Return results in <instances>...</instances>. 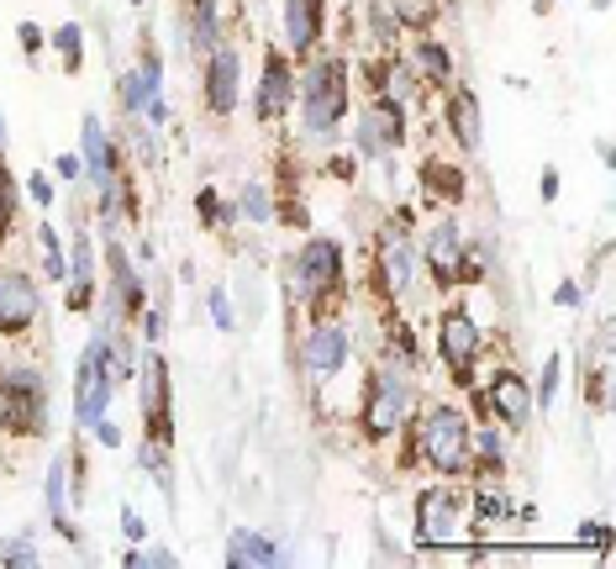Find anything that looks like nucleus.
Masks as SVG:
<instances>
[{
    "instance_id": "nucleus-22",
    "label": "nucleus",
    "mask_w": 616,
    "mask_h": 569,
    "mask_svg": "<svg viewBox=\"0 0 616 569\" xmlns=\"http://www.w3.org/2000/svg\"><path fill=\"white\" fill-rule=\"evenodd\" d=\"M422 180H427V190H433L438 201H453V206H459V201L470 195V185H464V169H453L448 158H427V164H422Z\"/></svg>"
},
{
    "instance_id": "nucleus-34",
    "label": "nucleus",
    "mask_w": 616,
    "mask_h": 569,
    "mask_svg": "<svg viewBox=\"0 0 616 569\" xmlns=\"http://www.w3.org/2000/svg\"><path fill=\"white\" fill-rule=\"evenodd\" d=\"M196 211L205 216V227H222L216 216H222V201H216V190H201V201H196Z\"/></svg>"
},
{
    "instance_id": "nucleus-1",
    "label": "nucleus",
    "mask_w": 616,
    "mask_h": 569,
    "mask_svg": "<svg viewBox=\"0 0 616 569\" xmlns=\"http://www.w3.org/2000/svg\"><path fill=\"white\" fill-rule=\"evenodd\" d=\"M337 285H343V248L332 238H311L291 270V291L306 300L311 317L322 322L327 311H332V300H337Z\"/></svg>"
},
{
    "instance_id": "nucleus-40",
    "label": "nucleus",
    "mask_w": 616,
    "mask_h": 569,
    "mask_svg": "<svg viewBox=\"0 0 616 569\" xmlns=\"http://www.w3.org/2000/svg\"><path fill=\"white\" fill-rule=\"evenodd\" d=\"M22 48H27V54H37V48H43V32L32 27V22H27V27H22Z\"/></svg>"
},
{
    "instance_id": "nucleus-44",
    "label": "nucleus",
    "mask_w": 616,
    "mask_h": 569,
    "mask_svg": "<svg viewBox=\"0 0 616 569\" xmlns=\"http://www.w3.org/2000/svg\"><path fill=\"white\" fill-rule=\"evenodd\" d=\"M0 149H5V111H0Z\"/></svg>"
},
{
    "instance_id": "nucleus-37",
    "label": "nucleus",
    "mask_w": 616,
    "mask_h": 569,
    "mask_svg": "<svg viewBox=\"0 0 616 569\" xmlns=\"http://www.w3.org/2000/svg\"><path fill=\"white\" fill-rule=\"evenodd\" d=\"M54 169H59L63 180H80V175H85V164H80L74 153H59V164H54Z\"/></svg>"
},
{
    "instance_id": "nucleus-20",
    "label": "nucleus",
    "mask_w": 616,
    "mask_h": 569,
    "mask_svg": "<svg viewBox=\"0 0 616 569\" xmlns=\"http://www.w3.org/2000/svg\"><path fill=\"white\" fill-rule=\"evenodd\" d=\"M448 127H453V138H459V149L474 153L479 143H485V117H479V100H474V91H459L448 95Z\"/></svg>"
},
{
    "instance_id": "nucleus-2",
    "label": "nucleus",
    "mask_w": 616,
    "mask_h": 569,
    "mask_svg": "<svg viewBox=\"0 0 616 569\" xmlns=\"http://www.w3.org/2000/svg\"><path fill=\"white\" fill-rule=\"evenodd\" d=\"M48 427V380L37 369H0V432L37 438Z\"/></svg>"
},
{
    "instance_id": "nucleus-11",
    "label": "nucleus",
    "mask_w": 616,
    "mask_h": 569,
    "mask_svg": "<svg viewBox=\"0 0 616 569\" xmlns=\"http://www.w3.org/2000/svg\"><path fill=\"white\" fill-rule=\"evenodd\" d=\"M237 95H242V54L227 48V43H216V48L205 54V106H211L216 117H227L237 106Z\"/></svg>"
},
{
    "instance_id": "nucleus-24",
    "label": "nucleus",
    "mask_w": 616,
    "mask_h": 569,
    "mask_svg": "<svg viewBox=\"0 0 616 569\" xmlns=\"http://www.w3.org/2000/svg\"><path fill=\"white\" fill-rule=\"evenodd\" d=\"M190 11V43H196V54H211L216 43H222V27H216V5L211 0H185Z\"/></svg>"
},
{
    "instance_id": "nucleus-28",
    "label": "nucleus",
    "mask_w": 616,
    "mask_h": 569,
    "mask_svg": "<svg viewBox=\"0 0 616 569\" xmlns=\"http://www.w3.org/2000/svg\"><path fill=\"white\" fill-rule=\"evenodd\" d=\"M37 248H43V274H48V280H63V274H69V259H63L54 227H37Z\"/></svg>"
},
{
    "instance_id": "nucleus-25",
    "label": "nucleus",
    "mask_w": 616,
    "mask_h": 569,
    "mask_svg": "<svg viewBox=\"0 0 616 569\" xmlns=\"http://www.w3.org/2000/svg\"><path fill=\"white\" fill-rule=\"evenodd\" d=\"M411 69H422L433 85H453V59H448L442 43H422V48L411 54Z\"/></svg>"
},
{
    "instance_id": "nucleus-5",
    "label": "nucleus",
    "mask_w": 616,
    "mask_h": 569,
    "mask_svg": "<svg viewBox=\"0 0 616 569\" xmlns=\"http://www.w3.org/2000/svg\"><path fill=\"white\" fill-rule=\"evenodd\" d=\"M422 453L433 459L438 475H464L470 470V417L459 406H433L422 422Z\"/></svg>"
},
{
    "instance_id": "nucleus-17",
    "label": "nucleus",
    "mask_w": 616,
    "mask_h": 569,
    "mask_svg": "<svg viewBox=\"0 0 616 569\" xmlns=\"http://www.w3.org/2000/svg\"><path fill=\"white\" fill-rule=\"evenodd\" d=\"M291 100H295L291 59H285V54H269V59H264V80H259V100H253V117H259V121H280Z\"/></svg>"
},
{
    "instance_id": "nucleus-29",
    "label": "nucleus",
    "mask_w": 616,
    "mask_h": 569,
    "mask_svg": "<svg viewBox=\"0 0 616 569\" xmlns=\"http://www.w3.org/2000/svg\"><path fill=\"white\" fill-rule=\"evenodd\" d=\"M54 48L63 54V63H69V69H80V59H85V32L69 22V27L54 32Z\"/></svg>"
},
{
    "instance_id": "nucleus-32",
    "label": "nucleus",
    "mask_w": 616,
    "mask_h": 569,
    "mask_svg": "<svg viewBox=\"0 0 616 569\" xmlns=\"http://www.w3.org/2000/svg\"><path fill=\"white\" fill-rule=\"evenodd\" d=\"M558 369H564V364H558V359H548V364H543V380H537V406H543V412L554 406V395H558Z\"/></svg>"
},
{
    "instance_id": "nucleus-26",
    "label": "nucleus",
    "mask_w": 616,
    "mask_h": 569,
    "mask_svg": "<svg viewBox=\"0 0 616 569\" xmlns=\"http://www.w3.org/2000/svg\"><path fill=\"white\" fill-rule=\"evenodd\" d=\"M438 5L442 0H390V11H395V22L401 27H433V16H438Z\"/></svg>"
},
{
    "instance_id": "nucleus-27",
    "label": "nucleus",
    "mask_w": 616,
    "mask_h": 569,
    "mask_svg": "<svg viewBox=\"0 0 616 569\" xmlns=\"http://www.w3.org/2000/svg\"><path fill=\"white\" fill-rule=\"evenodd\" d=\"M63 475H69V464H54V470H48V511H54V527H59L63 538H80V533H74V527H69V517H63Z\"/></svg>"
},
{
    "instance_id": "nucleus-10",
    "label": "nucleus",
    "mask_w": 616,
    "mask_h": 569,
    "mask_svg": "<svg viewBox=\"0 0 616 569\" xmlns=\"http://www.w3.org/2000/svg\"><path fill=\"white\" fill-rule=\"evenodd\" d=\"M111 375H106V364H100V348L90 343L85 359H80V375H74V422L80 427H95V422L106 417V401H111Z\"/></svg>"
},
{
    "instance_id": "nucleus-3",
    "label": "nucleus",
    "mask_w": 616,
    "mask_h": 569,
    "mask_svg": "<svg viewBox=\"0 0 616 569\" xmlns=\"http://www.w3.org/2000/svg\"><path fill=\"white\" fill-rule=\"evenodd\" d=\"M411 406H416V390H411L406 369L380 364V369L364 380V432H369V438L401 432V422L411 417Z\"/></svg>"
},
{
    "instance_id": "nucleus-12",
    "label": "nucleus",
    "mask_w": 616,
    "mask_h": 569,
    "mask_svg": "<svg viewBox=\"0 0 616 569\" xmlns=\"http://www.w3.org/2000/svg\"><path fill=\"white\" fill-rule=\"evenodd\" d=\"M143 417H147V438H158V443L175 438V412H169V364H164V354H147V364H143Z\"/></svg>"
},
{
    "instance_id": "nucleus-13",
    "label": "nucleus",
    "mask_w": 616,
    "mask_h": 569,
    "mask_svg": "<svg viewBox=\"0 0 616 569\" xmlns=\"http://www.w3.org/2000/svg\"><path fill=\"white\" fill-rule=\"evenodd\" d=\"M37 285H32V274H16V270H0V332L5 337H16V332H27L37 322Z\"/></svg>"
},
{
    "instance_id": "nucleus-41",
    "label": "nucleus",
    "mask_w": 616,
    "mask_h": 569,
    "mask_svg": "<svg viewBox=\"0 0 616 569\" xmlns=\"http://www.w3.org/2000/svg\"><path fill=\"white\" fill-rule=\"evenodd\" d=\"M543 201H558V169H543Z\"/></svg>"
},
{
    "instance_id": "nucleus-15",
    "label": "nucleus",
    "mask_w": 616,
    "mask_h": 569,
    "mask_svg": "<svg viewBox=\"0 0 616 569\" xmlns=\"http://www.w3.org/2000/svg\"><path fill=\"white\" fill-rule=\"evenodd\" d=\"M300 359H306V369L317 375V380H332L343 364H348V332L337 328V322H317L311 328V337H306V348H300Z\"/></svg>"
},
{
    "instance_id": "nucleus-38",
    "label": "nucleus",
    "mask_w": 616,
    "mask_h": 569,
    "mask_svg": "<svg viewBox=\"0 0 616 569\" xmlns=\"http://www.w3.org/2000/svg\"><path fill=\"white\" fill-rule=\"evenodd\" d=\"M554 300H558V306H574V300H580V285H574V280H564V285L554 291Z\"/></svg>"
},
{
    "instance_id": "nucleus-19",
    "label": "nucleus",
    "mask_w": 616,
    "mask_h": 569,
    "mask_svg": "<svg viewBox=\"0 0 616 569\" xmlns=\"http://www.w3.org/2000/svg\"><path fill=\"white\" fill-rule=\"evenodd\" d=\"M106 264H111V311H121V317H143L147 296H143V280H138L132 264H127V253L111 248V253H106Z\"/></svg>"
},
{
    "instance_id": "nucleus-21",
    "label": "nucleus",
    "mask_w": 616,
    "mask_h": 569,
    "mask_svg": "<svg viewBox=\"0 0 616 569\" xmlns=\"http://www.w3.org/2000/svg\"><path fill=\"white\" fill-rule=\"evenodd\" d=\"M375 91H380V100H390V106H416L422 80H416L411 59H384L380 69H375Z\"/></svg>"
},
{
    "instance_id": "nucleus-23",
    "label": "nucleus",
    "mask_w": 616,
    "mask_h": 569,
    "mask_svg": "<svg viewBox=\"0 0 616 569\" xmlns=\"http://www.w3.org/2000/svg\"><path fill=\"white\" fill-rule=\"evenodd\" d=\"M227 565H285V559H280V548L269 538H259V533H233Z\"/></svg>"
},
{
    "instance_id": "nucleus-30",
    "label": "nucleus",
    "mask_w": 616,
    "mask_h": 569,
    "mask_svg": "<svg viewBox=\"0 0 616 569\" xmlns=\"http://www.w3.org/2000/svg\"><path fill=\"white\" fill-rule=\"evenodd\" d=\"M11 222H16V180H11L5 164H0V238L11 233Z\"/></svg>"
},
{
    "instance_id": "nucleus-36",
    "label": "nucleus",
    "mask_w": 616,
    "mask_h": 569,
    "mask_svg": "<svg viewBox=\"0 0 616 569\" xmlns=\"http://www.w3.org/2000/svg\"><path fill=\"white\" fill-rule=\"evenodd\" d=\"M95 438H100V449H117V443H121V427L100 417V422H95Z\"/></svg>"
},
{
    "instance_id": "nucleus-6",
    "label": "nucleus",
    "mask_w": 616,
    "mask_h": 569,
    "mask_svg": "<svg viewBox=\"0 0 616 569\" xmlns=\"http://www.w3.org/2000/svg\"><path fill=\"white\" fill-rule=\"evenodd\" d=\"M416 274H422V253H416V242L401 233V227H390L380 238V264H375V280H380L384 300L395 306V300H406L416 291Z\"/></svg>"
},
{
    "instance_id": "nucleus-31",
    "label": "nucleus",
    "mask_w": 616,
    "mask_h": 569,
    "mask_svg": "<svg viewBox=\"0 0 616 569\" xmlns=\"http://www.w3.org/2000/svg\"><path fill=\"white\" fill-rule=\"evenodd\" d=\"M242 211H248V222H269V195H264V185H242Z\"/></svg>"
},
{
    "instance_id": "nucleus-4",
    "label": "nucleus",
    "mask_w": 616,
    "mask_h": 569,
    "mask_svg": "<svg viewBox=\"0 0 616 569\" xmlns=\"http://www.w3.org/2000/svg\"><path fill=\"white\" fill-rule=\"evenodd\" d=\"M348 106V69L337 59H317L306 69V85H300V117H306V132L311 138H327L337 117Z\"/></svg>"
},
{
    "instance_id": "nucleus-35",
    "label": "nucleus",
    "mask_w": 616,
    "mask_h": 569,
    "mask_svg": "<svg viewBox=\"0 0 616 569\" xmlns=\"http://www.w3.org/2000/svg\"><path fill=\"white\" fill-rule=\"evenodd\" d=\"M5 565H37V548H32V543H11V548H5Z\"/></svg>"
},
{
    "instance_id": "nucleus-9",
    "label": "nucleus",
    "mask_w": 616,
    "mask_h": 569,
    "mask_svg": "<svg viewBox=\"0 0 616 569\" xmlns=\"http://www.w3.org/2000/svg\"><path fill=\"white\" fill-rule=\"evenodd\" d=\"M438 348H442V364L453 369V380H470L474 359H479V328H474V317L464 311V306L442 311V322H438Z\"/></svg>"
},
{
    "instance_id": "nucleus-14",
    "label": "nucleus",
    "mask_w": 616,
    "mask_h": 569,
    "mask_svg": "<svg viewBox=\"0 0 616 569\" xmlns=\"http://www.w3.org/2000/svg\"><path fill=\"white\" fill-rule=\"evenodd\" d=\"M427 264H433V274H438V285L470 280V253H464V233H459L453 216L433 227V238H427Z\"/></svg>"
},
{
    "instance_id": "nucleus-7",
    "label": "nucleus",
    "mask_w": 616,
    "mask_h": 569,
    "mask_svg": "<svg viewBox=\"0 0 616 569\" xmlns=\"http://www.w3.org/2000/svg\"><path fill=\"white\" fill-rule=\"evenodd\" d=\"M459 517H464V496L453 485H433L416 496V538L422 543H453L459 538Z\"/></svg>"
},
{
    "instance_id": "nucleus-43",
    "label": "nucleus",
    "mask_w": 616,
    "mask_h": 569,
    "mask_svg": "<svg viewBox=\"0 0 616 569\" xmlns=\"http://www.w3.org/2000/svg\"><path fill=\"white\" fill-rule=\"evenodd\" d=\"M121 527H127V538H143V517H138V511H127Z\"/></svg>"
},
{
    "instance_id": "nucleus-16",
    "label": "nucleus",
    "mask_w": 616,
    "mask_h": 569,
    "mask_svg": "<svg viewBox=\"0 0 616 569\" xmlns=\"http://www.w3.org/2000/svg\"><path fill=\"white\" fill-rule=\"evenodd\" d=\"M280 27H285V48H291V54H311V48L322 43L327 0H285Z\"/></svg>"
},
{
    "instance_id": "nucleus-18",
    "label": "nucleus",
    "mask_w": 616,
    "mask_h": 569,
    "mask_svg": "<svg viewBox=\"0 0 616 569\" xmlns=\"http://www.w3.org/2000/svg\"><path fill=\"white\" fill-rule=\"evenodd\" d=\"M485 412H490V417H500L506 427H522V422H528V412H532L528 380H522V375H511V369H500L496 380L485 386Z\"/></svg>"
},
{
    "instance_id": "nucleus-8",
    "label": "nucleus",
    "mask_w": 616,
    "mask_h": 569,
    "mask_svg": "<svg viewBox=\"0 0 616 569\" xmlns=\"http://www.w3.org/2000/svg\"><path fill=\"white\" fill-rule=\"evenodd\" d=\"M406 143V106H390V100H369L364 117H358V153L364 158H384Z\"/></svg>"
},
{
    "instance_id": "nucleus-39",
    "label": "nucleus",
    "mask_w": 616,
    "mask_h": 569,
    "mask_svg": "<svg viewBox=\"0 0 616 569\" xmlns=\"http://www.w3.org/2000/svg\"><path fill=\"white\" fill-rule=\"evenodd\" d=\"M32 195H37V201H43V206H48V201H54V185L43 180V175H32Z\"/></svg>"
},
{
    "instance_id": "nucleus-33",
    "label": "nucleus",
    "mask_w": 616,
    "mask_h": 569,
    "mask_svg": "<svg viewBox=\"0 0 616 569\" xmlns=\"http://www.w3.org/2000/svg\"><path fill=\"white\" fill-rule=\"evenodd\" d=\"M211 322H216V328L222 332H233V306H227V291H211Z\"/></svg>"
},
{
    "instance_id": "nucleus-42",
    "label": "nucleus",
    "mask_w": 616,
    "mask_h": 569,
    "mask_svg": "<svg viewBox=\"0 0 616 569\" xmlns=\"http://www.w3.org/2000/svg\"><path fill=\"white\" fill-rule=\"evenodd\" d=\"M143 322H147V337H153V343H158V337H164V311H147Z\"/></svg>"
}]
</instances>
